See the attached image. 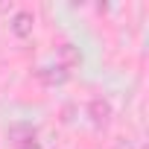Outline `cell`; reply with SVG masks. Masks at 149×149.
Returning a JSON list of instances; mask_svg holds the SVG:
<instances>
[{
	"mask_svg": "<svg viewBox=\"0 0 149 149\" xmlns=\"http://www.w3.org/2000/svg\"><path fill=\"white\" fill-rule=\"evenodd\" d=\"M58 56H61V61H64V64H61L64 70H67V67H73V64H79V61H82V56H79V50H76V47H73V44H61V47H58Z\"/></svg>",
	"mask_w": 149,
	"mask_h": 149,
	"instance_id": "4",
	"label": "cell"
},
{
	"mask_svg": "<svg viewBox=\"0 0 149 149\" xmlns=\"http://www.w3.org/2000/svg\"><path fill=\"white\" fill-rule=\"evenodd\" d=\"M111 149H134V143L129 140V137H120V140H114V146Z\"/></svg>",
	"mask_w": 149,
	"mask_h": 149,
	"instance_id": "5",
	"label": "cell"
},
{
	"mask_svg": "<svg viewBox=\"0 0 149 149\" xmlns=\"http://www.w3.org/2000/svg\"><path fill=\"white\" fill-rule=\"evenodd\" d=\"M88 117H91V123H94L97 129H105V126L111 123V117H114V108H111V102H108L105 97H94V100L88 102Z\"/></svg>",
	"mask_w": 149,
	"mask_h": 149,
	"instance_id": "1",
	"label": "cell"
},
{
	"mask_svg": "<svg viewBox=\"0 0 149 149\" xmlns=\"http://www.w3.org/2000/svg\"><path fill=\"white\" fill-rule=\"evenodd\" d=\"M9 26H12V35H18V38H26V35H32V26H35V18H32V12L21 9V12H15V15H12Z\"/></svg>",
	"mask_w": 149,
	"mask_h": 149,
	"instance_id": "2",
	"label": "cell"
},
{
	"mask_svg": "<svg viewBox=\"0 0 149 149\" xmlns=\"http://www.w3.org/2000/svg\"><path fill=\"white\" fill-rule=\"evenodd\" d=\"M35 76L44 85H61V82H67V70L61 64L58 67H41V70H35Z\"/></svg>",
	"mask_w": 149,
	"mask_h": 149,
	"instance_id": "3",
	"label": "cell"
}]
</instances>
